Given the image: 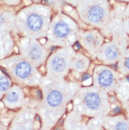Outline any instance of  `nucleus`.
I'll return each instance as SVG.
<instances>
[{"label":"nucleus","instance_id":"obj_8","mask_svg":"<svg viewBox=\"0 0 129 130\" xmlns=\"http://www.w3.org/2000/svg\"><path fill=\"white\" fill-rule=\"evenodd\" d=\"M13 71L17 78L23 81H28L32 78L34 73L31 65L24 60L16 62L13 67Z\"/></svg>","mask_w":129,"mask_h":130},{"label":"nucleus","instance_id":"obj_7","mask_svg":"<svg viewBox=\"0 0 129 130\" xmlns=\"http://www.w3.org/2000/svg\"><path fill=\"white\" fill-rule=\"evenodd\" d=\"M90 59L84 54L76 53L71 62V69L77 75L85 73L90 66Z\"/></svg>","mask_w":129,"mask_h":130},{"label":"nucleus","instance_id":"obj_10","mask_svg":"<svg viewBox=\"0 0 129 130\" xmlns=\"http://www.w3.org/2000/svg\"><path fill=\"white\" fill-rule=\"evenodd\" d=\"M28 57L34 62H40L44 58V52L42 47L36 44L29 45L25 50Z\"/></svg>","mask_w":129,"mask_h":130},{"label":"nucleus","instance_id":"obj_11","mask_svg":"<svg viewBox=\"0 0 129 130\" xmlns=\"http://www.w3.org/2000/svg\"><path fill=\"white\" fill-rule=\"evenodd\" d=\"M71 32L69 25L63 21L57 22L54 26L53 33L55 37L59 40H63L67 37Z\"/></svg>","mask_w":129,"mask_h":130},{"label":"nucleus","instance_id":"obj_4","mask_svg":"<svg viewBox=\"0 0 129 130\" xmlns=\"http://www.w3.org/2000/svg\"><path fill=\"white\" fill-rule=\"evenodd\" d=\"M75 53L72 48L67 47L58 51L53 55L50 62V68L56 79L61 80L67 74Z\"/></svg>","mask_w":129,"mask_h":130},{"label":"nucleus","instance_id":"obj_15","mask_svg":"<svg viewBox=\"0 0 129 130\" xmlns=\"http://www.w3.org/2000/svg\"><path fill=\"white\" fill-rule=\"evenodd\" d=\"M10 82L4 76H0V93L6 92L10 87Z\"/></svg>","mask_w":129,"mask_h":130},{"label":"nucleus","instance_id":"obj_1","mask_svg":"<svg viewBox=\"0 0 129 130\" xmlns=\"http://www.w3.org/2000/svg\"><path fill=\"white\" fill-rule=\"evenodd\" d=\"M73 108L86 117L98 118L109 115L112 106L109 93L92 85L79 88L74 96Z\"/></svg>","mask_w":129,"mask_h":130},{"label":"nucleus","instance_id":"obj_5","mask_svg":"<svg viewBox=\"0 0 129 130\" xmlns=\"http://www.w3.org/2000/svg\"><path fill=\"white\" fill-rule=\"evenodd\" d=\"M104 39L94 33L90 32L86 34L80 41V45L85 51L93 58L96 57L104 43Z\"/></svg>","mask_w":129,"mask_h":130},{"label":"nucleus","instance_id":"obj_6","mask_svg":"<svg viewBox=\"0 0 129 130\" xmlns=\"http://www.w3.org/2000/svg\"><path fill=\"white\" fill-rule=\"evenodd\" d=\"M100 124L102 129L125 130L129 129V122L124 115L117 114L106 115L100 117Z\"/></svg>","mask_w":129,"mask_h":130},{"label":"nucleus","instance_id":"obj_9","mask_svg":"<svg viewBox=\"0 0 129 130\" xmlns=\"http://www.w3.org/2000/svg\"><path fill=\"white\" fill-rule=\"evenodd\" d=\"M114 93L123 107L126 109L129 106V80L127 78L121 79Z\"/></svg>","mask_w":129,"mask_h":130},{"label":"nucleus","instance_id":"obj_13","mask_svg":"<svg viewBox=\"0 0 129 130\" xmlns=\"http://www.w3.org/2000/svg\"><path fill=\"white\" fill-rule=\"evenodd\" d=\"M104 16L103 9L98 6L92 7L88 12V19L89 21L93 24H97L100 22Z\"/></svg>","mask_w":129,"mask_h":130},{"label":"nucleus","instance_id":"obj_14","mask_svg":"<svg viewBox=\"0 0 129 130\" xmlns=\"http://www.w3.org/2000/svg\"><path fill=\"white\" fill-rule=\"evenodd\" d=\"M27 25L31 31H38L43 26L42 19L38 14H31L27 19Z\"/></svg>","mask_w":129,"mask_h":130},{"label":"nucleus","instance_id":"obj_17","mask_svg":"<svg viewBox=\"0 0 129 130\" xmlns=\"http://www.w3.org/2000/svg\"><path fill=\"white\" fill-rule=\"evenodd\" d=\"M46 1H47V0H46Z\"/></svg>","mask_w":129,"mask_h":130},{"label":"nucleus","instance_id":"obj_12","mask_svg":"<svg viewBox=\"0 0 129 130\" xmlns=\"http://www.w3.org/2000/svg\"><path fill=\"white\" fill-rule=\"evenodd\" d=\"M117 71L123 76H129V47H128L117 62Z\"/></svg>","mask_w":129,"mask_h":130},{"label":"nucleus","instance_id":"obj_2","mask_svg":"<svg viewBox=\"0 0 129 130\" xmlns=\"http://www.w3.org/2000/svg\"><path fill=\"white\" fill-rule=\"evenodd\" d=\"M124 76L117 70L105 64L97 65L94 68L92 76V85L108 93H114Z\"/></svg>","mask_w":129,"mask_h":130},{"label":"nucleus","instance_id":"obj_16","mask_svg":"<svg viewBox=\"0 0 129 130\" xmlns=\"http://www.w3.org/2000/svg\"><path fill=\"white\" fill-rule=\"evenodd\" d=\"M7 102L8 103L14 104L17 103L20 100V95L18 91L12 90L9 92L6 98Z\"/></svg>","mask_w":129,"mask_h":130},{"label":"nucleus","instance_id":"obj_3","mask_svg":"<svg viewBox=\"0 0 129 130\" xmlns=\"http://www.w3.org/2000/svg\"><path fill=\"white\" fill-rule=\"evenodd\" d=\"M127 47L125 39H114L103 43L96 59L102 64L108 66L116 64Z\"/></svg>","mask_w":129,"mask_h":130}]
</instances>
